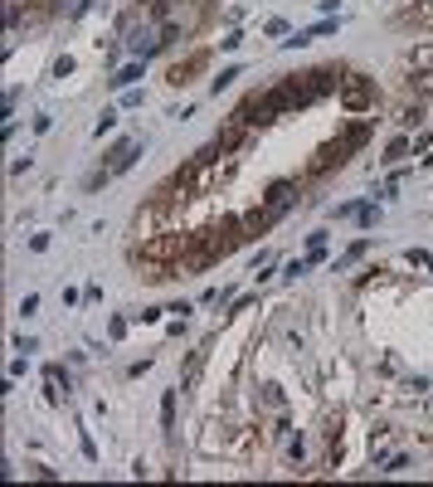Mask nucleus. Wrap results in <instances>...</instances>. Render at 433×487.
<instances>
[{"mask_svg": "<svg viewBox=\"0 0 433 487\" xmlns=\"http://www.w3.org/2000/svg\"><path fill=\"white\" fill-rule=\"evenodd\" d=\"M185 249H195V234H176V229H161V234H146L136 244L132 259H146V263H176Z\"/></svg>", "mask_w": 433, "mask_h": 487, "instance_id": "1", "label": "nucleus"}, {"mask_svg": "<svg viewBox=\"0 0 433 487\" xmlns=\"http://www.w3.org/2000/svg\"><path fill=\"white\" fill-rule=\"evenodd\" d=\"M341 107L346 112H370L375 107V83L360 78V74H346L341 78Z\"/></svg>", "mask_w": 433, "mask_h": 487, "instance_id": "2", "label": "nucleus"}, {"mask_svg": "<svg viewBox=\"0 0 433 487\" xmlns=\"http://www.w3.org/2000/svg\"><path fill=\"white\" fill-rule=\"evenodd\" d=\"M136 151H141V142H132V137H127V142H117V146L108 151V166H103V171H108V176H122V171L136 161Z\"/></svg>", "mask_w": 433, "mask_h": 487, "instance_id": "3", "label": "nucleus"}, {"mask_svg": "<svg viewBox=\"0 0 433 487\" xmlns=\"http://www.w3.org/2000/svg\"><path fill=\"white\" fill-rule=\"evenodd\" d=\"M292 200H297V181H273V186H268V195H263V210L283 214Z\"/></svg>", "mask_w": 433, "mask_h": 487, "instance_id": "4", "label": "nucleus"}, {"mask_svg": "<svg viewBox=\"0 0 433 487\" xmlns=\"http://www.w3.org/2000/svg\"><path fill=\"white\" fill-rule=\"evenodd\" d=\"M331 166H346V151H341V142H331V146H322V151H317V161H312L307 171H312V176H326Z\"/></svg>", "mask_w": 433, "mask_h": 487, "instance_id": "5", "label": "nucleus"}, {"mask_svg": "<svg viewBox=\"0 0 433 487\" xmlns=\"http://www.w3.org/2000/svg\"><path fill=\"white\" fill-rule=\"evenodd\" d=\"M243 142H248V127H239V122H229V127H224V132L215 137V146L224 151V156H229V151H239Z\"/></svg>", "mask_w": 433, "mask_h": 487, "instance_id": "6", "label": "nucleus"}, {"mask_svg": "<svg viewBox=\"0 0 433 487\" xmlns=\"http://www.w3.org/2000/svg\"><path fill=\"white\" fill-rule=\"evenodd\" d=\"M273 219H278L273 210H248V214H243L239 224H243V234L253 239V234H263V229H273Z\"/></svg>", "mask_w": 433, "mask_h": 487, "instance_id": "7", "label": "nucleus"}, {"mask_svg": "<svg viewBox=\"0 0 433 487\" xmlns=\"http://www.w3.org/2000/svg\"><path fill=\"white\" fill-rule=\"evenodd\" d=\"M365 137H370V122H355V127H346V132H341L336 142H341V151L350 156L355 146H365Z\"/></svg>", "mask_w": 433, "mask_h": 487, "instance_id": "8", "label": "nucleus"}, {"mask_svg": "<svg viewBox=\"0 0 433 487\" xmlns=\"http://www.w3.org/2000/svg\"><path fill=\"white\" fill-rule=\"evenodd\" d=\"M44 385H49V399H54V404H59V399H69V376H64L59 366H49V371H44Z\"/></svg>", "mask_w": 433, "mask_h": 487, "instance_id": "9", "label": "nucleus"}, {"mask_svg": "<svg viewBox=\"0 0 433 487\" xmlns=\"http://www.w3.org/2000/svg\"><path fill=\"white\" fill-rule=\"evenodd\" d=\"M200 69H205V54H195V59L176 64V69H171V83H176V88H180V83H190V74H200Z\"/></svg>", "mask_w": 433, "mask_h": 487, "instance_id": "10", "label": "nucleus"}, {"mask_svg": "<svg viewBox=\"0 0 433 487\" xmlns=\"http://www.w3.org/2000/svg\"><path fill=\"white\" fill-rule=\"evenodd\" d=\"M404 156H409V137H395V142L385 146V161L395 166V161H404Z\"/></svg>", "mask_w": 433, "mask_h": 487, "instance_id": "11", "label": "nucleus"}, {"mask_svg": "<svg viewBox=\"0 0 433 487\" xmlns=\"http://www.w3.org/2000/svg\"><path fill=\"white\" fill-rule=\"evenodd\" d=\"M161 429H176V390H166L161 399Z\"/></svg>", "mask_w": 433, "mask_h": 487, "instance_id": "12", "label": "nucleus"}, {"mask_svg": "<svg viewBox=\"0 0 433 487\" xmlns=\"http://www.w3.org/2000/svg\"><path fill=\"white\" fill-rule=\"evenodd\" d=\"M136 78H141V64H127V69H122V74L112 78V88H132Z\"/></svg>", "mask_w": 433, "mask_h": 487, "instance_id": "13", "label": "nucleus"}, {"mask_svg": "<svg viewBox=\"0 0 433 487\" xmlns=\"http://www.w3.org/2000/svg\"><path fill=\"white\" fill-rule=\"evenodd\" d=\"M404 259H409L414 268H429V273H433V254H429V249H409Z\"/></svg>", "mask_w": 433, "mask_h": 487, "instance_id": "14", "label": "nucleus"}, {"mask_svg": "<svg viewBox=\"0 0 433 487\" xmlns=\"http://www.w3.org/2000/svg\"><path fill=\"white\" fill-rule=\"evenodd\" d=\"M414 93H419V97H429V93H433V69L414 74Z\"/></svg>", "mask_w": 433, "mask_h": 487, "instance_id": "15", "label": "nucleus"}, {"mask_svg": "<svg viewBox=\"0 0 433 487\" xmlns=\"http://www.w3.org/2000/svg\"><path fill=\"white\" fill-rule=\"evenodd\" d=\"M355 219H360V224H375V219H380V210H375V205H360V210H355Z\"/></svg>", "mask_w": 433, "mask_h": 487, "instance_id": "16", "label": "nucleus"}, {"mask_svg": "<svg viewBox=\"0 0 433 487\" xmlns=\"http://www.w3.org/2000/svg\"><path fill=\"white\" fill-rule=\"evenodd\" d=\"M112 127H117V112H103V117H98V127H93V132H98V137H103V132H112Z\"/></svg>", "mask_w": 433, "mask_h": 487, "instance_id": "17", "label": "nucleus"}, {"mask_svg": "<svg viewBox=\"0 0 433 487\" xmlns=\"http://www.w3.org/2000/svg\"><path fill=\"white\" fill-rule=\"evenodd\" d=\"M69 74H73V59H69V54H64V59H59V64H54V78H69Z\"/></svg>", "mask_w": 433, "mask_h": 487, "instance_id": "18", "label": "nucleus"}, {"mask_svg": "<svg viewBox=\"0 0 433 487\" xmlns=\"http://www.w3.org/2000/svg\"><path fill=\"white\" fill-rule=\"evenodd\" d=\"M404 122H409V127H419V122H424V107H419V102H414V107H404Z\"/></svg>", "mask_w": 433, "mask_h": 487, "instance_id": "19", "label": "nucleus"}, {"mask_svg": "<svg viewBox=\"0 0 433 487\" xmlns=\"http://www.w3.org/2000/svg\"><path fill=\"white\" fill-rule=\"evenodd\" d=\"M365 249H370V244H365V239H360V244H350V249H346V259H341V263H355V259H360V254H365Z\"/></svg>", "mask_w": 433, "mask_h": 487, "instance_id": "20", "label": "nucleus"}, {"mask_svg": "<svg viewBox=\"0 0 433 487\" xmlns=\"http://www.w3.org/2000/svg\"><path fill=\"white\" fill-rule=\"evenodd\" d=\"M234 78H239V69H224V74H219V78H215V93H219V88H229Z\"/></svg>", "mask_w": 433, "mask_h": 487, "instance_id": "21", "label": "nucleus"}]
</instances>
